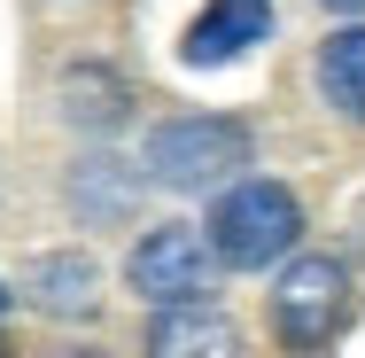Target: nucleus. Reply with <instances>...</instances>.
<instances>
[{
	"label": "nucleus",
	"instance_id": "6e6552de",
	"mask_svg": "<svg viewBox=\"0 0 365 358\" xmlns=\"http://www.w3.org/2000/svg\"><path fill=\"white\" fill-rule=\"evenodd\" d=\"M148 343L155 351H225L233 327L225 319H195V304H163V319L148 327Z\"/></svg>",
	"mask_w": 365,
	"mask_h": 358
},
{
	"label": "nucleus",
	"instance_id": "f03ea898",
	"mask_svg": "<svg viewBox=\"0 0 365 358\" xmlns=\"http://www.w3.org/2000/svg\"><path fill=\"white\" fill-rule=\"evenodd\" d=\"M249 156H257V133L241 117L195 109V117H171L148 133V179L195 195V187H225L233 171H249Z\"/></svg>",
	"mask_w": 365,
	"mask_h": 358
},
{
	"label": "nucleus",
	"instance_id": "20e7f679",
	"mask_svg": "<svg viewBox=\"0 0 365 358\" xmlns=\"http://www.w3.org/2000/svg\"><path fill=\"white\" fill-rule=\"evenodd\" d=\"M125 281H133V296H148L155 312H163V304H210L218 249H210V234L187 226V218L148 226L140 242H133V257H125Z\"/></svg>",
	"mask_w": 365,
	"mask_h": 358
},
{
	"label": "nucleus",
	"instance_id": "39448f33",
	"mask_svg": "<svg viewBox=\"0 0 365 358\" xmlns=\"http://www.w3.org/2000/svg\"><path fill=\"white\" fill-rule=\"evenodd\" d=\"M264 39H272V0H202L195 24L179 31V55L195 71H218V63H241Z\"/></svg>",
	"mask_w": 365,
	"mask_h": 358
},
{
	"label": "nucleus",
	"instance_id": "7ed1b4c3",
	"mask_svg": "<svg viewBox=\"0 0 365 358\" xmlns=\"http://www.w3.org/2000/svg\"><path fill=\"white\" fill-rule=\"evenodd\" d=\"M264 319H272V343H280V351L334 343L342 319H350V273H342L334 257H319V249L288 257L280 281H272V296H264Z\"/></svg>",
	"mask_w": 365,
	"mask_h": 358
},
{
	"label": "nucleus",
	"instance_id": "9d476101",
	"mask_svg": "<svg viewBox=\"0 0 365 358\" xmlns=\"http://www.w3.org/2000/svg\"><path fill=\"white\" fill-rule=\"evenodd\" d=\"M8 304H16V296H8V288H0V312H8Z\"/></svg>",
	"mask_w": 365,
	"mask_h": 358
},
{
	"label": "nucleus",
	"instance_id": "f257e3e1",
	"mask_svg": "<svg viewBox=\"0 0 365 358\" xmlns=\"http://www.w3.org/2000/svg\"><path fill=\"white\" fill-rule=\"evenodd\" d=\"M202 234H210L218 265L264 273V265H280L295 242H303V203H295L280 179H233V187H218Z\"/></svg>",
	"mask_w": 365,
	"mask_h": 358
},
{
	"label": "nucleus",
	"instance_id": "423d86ee",
	"mask_svg": "<svg viewBox=\"0 0 365 358\" xmlns=\"http://www.w3.org/2000/svg\"><path fill=\"white\" fill-rule=\"evenodd\" d=\"M31 304L39 312H63V319H93L101 312V273L86 257H39L31 265Z\"/></svg>",
	"mask_w": 365,
	"mask_h": 358
},
{
	"label": "nucleus",
	"instance_id": "0eeeda50",
	"mask_svg": "<svg viewBox=\"0 0 365 358\" xmlns=\"http://www.w3.org/2000/svg\"><path fill=\"white\" fill-rule=\"evenodd\" d=\"M319 94H327L350 125H365V24H342V31L319 47Z\"/></svg>",
	"mask_w": 365,
	"mask_h": 358
},
{
	"label": "nucleus",
	"instance_id": "1a4fd4ad",
	"mask_svg": "<svg viewBox=\"0 0 365 358\" xmlns=\"http://www.w3.org/2000/svg\"><path fill=\"white\" fill-rule=\"evenodd\" d=\"M319 8H334V16H365V0H319Z\"/></svg>",
	"mask_w": 365,
	"mask_h": 358
}]
</instances>
